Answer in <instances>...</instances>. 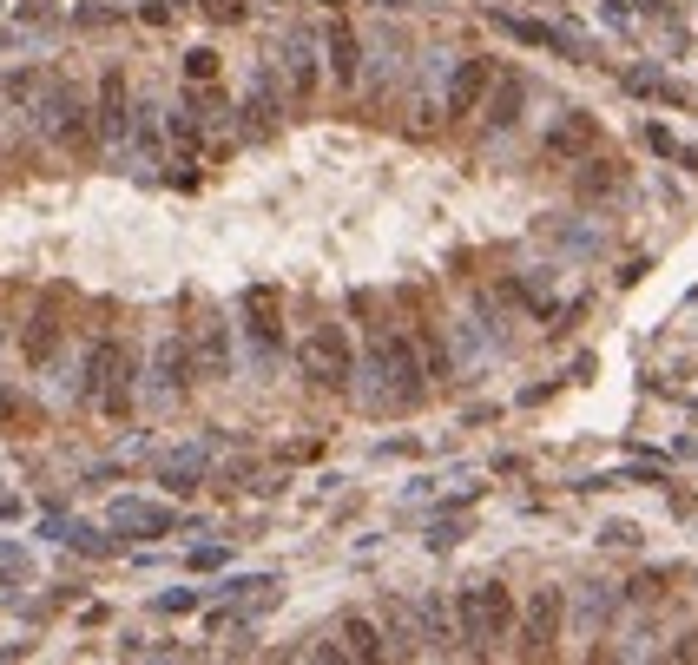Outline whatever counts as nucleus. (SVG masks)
<instances>
[{
	"label": "nucleus",
	"mask_w": 698,
	"mask_h": 665,
	"mask_svg": "<svg viewBox=\"0 0 698 665\" xmlns=\"http://www.w3.org/2000/svg\"><path fill=\"white\" fill-rule=\"evenodd\" d=\"M481 80H488V66H461V80H455V112H461V106H475Z\"/></svg>",
	"instance_id": "obj_7"
},
{
	"label": "nucleus",
	"mask_w": 698,
	"mask_h": 665,
	"mask_svg": "<svg viewBox=\"0 0 698 665\" xmlns=\"http://www.w3.org/2000/svg\"><path fill=\"white\" fill-rule=\"evenodd\" d=\"M126 376H132L126 349H119V343H99L93 349V396L106 402V415H126Z\"/></svg>",
	"instance_id": "obj_4"
},
{
	"label": "nucleus",
	"mask_w": 698,
	"mask_h": 665,
	"mask_svg": "<svg viewBox=\"0 0 698 665\" xmlns=\"http://www.w3.org/2000/svg\"><path fill=\"white\" fill-rule=\"evenodd\" d=\"M369 376H382V389H389V402H415L422 396V369H415V343L396 330H382L376 323V343H369Z\"/></svg>",
	"instance_id": "obj_1"
},
{
	"label": "nucleus",
	"mask_w": 698,
	"mask_h": 665,
	"mask_svg": "<svg viewBox=\"0 0 698 665\" xmlns=\"http://www.w3.org/2000/svg\"><path fill=\"white\" fill-rule=\"evenodd\" d=\"M211 14H218V20H238L244 7H238V0H211Z\"/></svg>",
	"instance_id": "obj_10"
},
{
	"label": "nucleus",
	"mask_w": 698,
	"mask_h": 665,
	"mask_svg": "<svg viewBox=\"0 0 698 665\" xmlns=\"http://www.w3.org/2000/svg\"><path fill=\"white\" fill-rule=\"evenodd\" d=\"M514 626V600H508V586H475V593H461V633L468 639H508Z\"/></svg>",
	"instance_id": "obj_3"
},
{
	"label": "nucleus",
	"mask_w": 698,
	"mask_h": 665,
	"mask_svg": "<svg viewBox=\"0 0 698 665\" xmlns=\"http://www.w3.org/2000/svg\"><path fill=\"white\" fill-rule=\"evenodd\" d=\"M343 639H349V652H376V633H369V626H349Z\"/></svg>",
	"instance_id": "obj_9"
},
{
	"label": "nucleus",
	"mask_w": 698,
	"mask_h": 665,
	"mask_svg": "<svg viewBox=\"0 0 698 665\" xmlns=\"http://www.w3.org/2000/svg\"><path fill=\"white\" fill-rule=\"evenodd\" d=\"M349 336H343V323H317V330L303 336V376L317 382V389H343L349 382Z\"/></svg>",
	"instance_id": "obj_2"
},
{
	"label": "nucleus",
	"mask_w": 698,
	"mask_h": 665,
	"mask_svg": "<svg viewBox=\"0 0 698 665\" xmlns=\"http://www.w3.org/2000/svg\"><path fill=\"white\" fill-rule=\"evenodd\" d=\"M554 633H560V593H554V586H540L534 600H527V639L547 646Z\"/></svg>",
	"instance_id": "obj_5"
},
{
	"label": "nucleus",
	"mask_w": 698,
	"mask_h": 665,
	"mask_svg": "<svg viewBox=\"0 0 698 665\" xmlns=\"http://www.w3.org/2000/svg\"><path fill=\"white\" fill-rule=\"evenodd\" d=\"M587 139H593V126H587V119H573V126H560V132H554V152H580Z\"/></svg>",
	"instance_id": "obj_8"
},
{
	"label": "nucleus",
	"mask_w": 698,
	"mask_h": 665,
	"mask_svg": "<svg viewBox=\"0 0 698 665\" xmlns=\"http://www.w3.org/2000/svg\"><path fill=\"white\" fill-rule=\"evenodd\" d=\"M330 53H336V80H356V33L343 20L330 27Z\"/></svg>",
	"instance_id": "obj_6"
}]
</instances>
